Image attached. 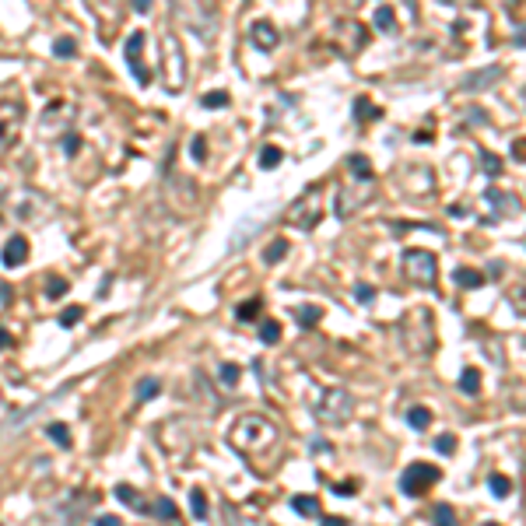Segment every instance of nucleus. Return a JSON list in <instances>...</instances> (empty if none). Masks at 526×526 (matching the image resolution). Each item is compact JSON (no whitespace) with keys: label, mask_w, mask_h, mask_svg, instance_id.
Wrapping results in <instances>:
<instances>
[{"label":"nucleus","mask_w":526,"mask_h":526,"mask_svg":"<svg viewBox=\"0 0 526 526\" xmlns=\"http://www.w3.org/2000/svg\"><path fill=\"white\" fill-rule=\"evenodd\" d=\"M453 281H456L460 288H481V285H484V274L474 271V267H456V271H453Z\"/></svg>","instance_id":"16"},{"label":"nucleus","mask_w":526,"mask_h":526,"mask_svg":"<svg viewBox=\"0 0 526 526\" xmlns=\"http://www.w3.org/2000/svg\"><path fill=\"white\" fill-rule=\"evenodd\" d=\"M95 526H123V523H120V516H99Z\"/></svg>","instance_id":"46"},{"label":"nucleus","mask_w":526,"mask_h":526,"mask_svg":"<svg viewBox=\"0 0 526 526\" xmlns=\"http://www.w3.org/2000/svg\"><path fill=\"white\" fill-rule=\"evenodd\" d=\"M460 390H463L467 397H477V390H481V372H477V369H463V372H460Z\"/></svg>","instance_id":"22"},{"label":"nucleus","mask_w":526,"mask_h":526,"mask_svg":"<svg viewBox=\"0 0 526 526\" xmlns=\"http://www.w3.org/2000/svg\"><path fill=\"white\" fill-rule=\"evenodd\" d=\"M334 495H358V484L348 481V484H334Z\"/></svg>","instance_id":"44"},{"label":"nucleus","mask_w":526,"mask_h":526,"mask_svg":"<svg viewBox=\"0 0 526 526\" xmlns=\"http://www.w3.org/2000/svg\"><path fill=\"white\" fill-rule=\"evenodd\" d=\"M320 218H323V207H320V193H316V190H306V193L288 207V221H292L295 228H302V232H313V228L320 225Z\"/></svg>","instance_id":"6"},{"label":"nucleus","mask_w":526,"mask_h":526,"mask_svg":"<svg viewBox=\"0 0 526 526\" xmlns=\"http://www.w3.org/2000/svg\"><path fill=\"white\" fill-rule=\"evenodd\" d=\"M407 425H411L414 432H425V428L432 425V411H428V407H421V404L407 407Z\"/></svg>","instance_id":"19"},{"label":"nucleus","mask_w":526,"mask_h":526,"mask_svg":"<svg viewBox=\"0 0 526 526\" xmlns=\"http://www.w3.org/2000/svg\"><path fill=\"white\" fill-rule=\"evenodd\" d=\"M432 526H456V512L449 505H435L432 509Z\"/></svg>","instance_id":"32"},{"label":"nucleus","mask_w":526,"mask_h":526,"mask_svg":"<svg viewBox=\"0 0 526 526\" xmlns=\"http://www.w3.org/2000/svg\"><path fill=\"white\" fill-rule=\"evenodd\" d=\"M309 449H313V453H330L334 446H330L327 439H313V442H309Z\"/></svg>","instance_id":"45"},{"label":"nucleus","mask_w":526,"mask_h":526,"mask_svg":"<svg viewBox=\"0 0 526 526\" xmlns=\"http://www.w3.org/2000/svg\"><path fill=\"white\" fill-rule=\"evenodd\" d=\"M158 390H162V383H158L155 376H151V379H141V383H137V400H141V404H144V400H155Z\"/></svg>","instance_id":"31"},{"label":"nucleus","mask_w":526,"mask_h":526,"mask_svg":"<svg viewBox=\"0 0 526 526\" xmlns=\"http://www.w3.org/2000/svg\"><path fill=\"white\" fill-rule=\"evenodd\" d=\"M249 39H253V46L263 50V53L278 50V43H281V36H278V29H274L271 22H253V25H249Z\"/></svg>","instance_id":"9"},{"label":"nucleus","mask_w":526,"mask_h":526,"mask_svg":"<svg viewBox=\"0 0 526 526\" xmlns=\"http://www.w3.org/2000/svg\"><path fill=\"white\" fill-rule=\"evenodd\" d=\"M355 414V397L348 390H327L320 400H316V418L330 428H344Z\"/></svg>","instance_id":"2"},{"label":"nucleus","mask_w":526,"mask_h":526,"mask_svg":"<svg viewBox=\"0 0 526 526\" xmlns=\"http://www.w3.org/2000/svg\"><path fill=\"white\" fill-rule=\"evenodd\" d=\"M116 498H120V502H127V505H130V509H137V512H151V509L137 498V491H134L130 484H116Z\"/></svg>","instance_id":"23"},{"label":"nucleus","mask_w":526,"mask_h":526,"mask_svg":"<svg viewBox=\"0 0 526 526\" xmlns=\"http://www.w3.org/2000/svg\"><path fill=\"white\" fill-rule=\"evenodd\" d=\"M162 71H165V85L169 92H179L186 81V64H183V46L172 32L162 36Z\"/></svg>","instance_id":"4"},{"label":"nucleus","mask_w":526,"mask_h":526,"mask_svg":"<svg viewBox=\"0 0 526 526\" xmlns=\"http://www.w3.org/2000/svg\"><path fill=\"white\" fill-rule=\"evenodd\" d=\"M435 453L453 456V453H456V435H439V439H435Z\"/></svg>","instance_id":"41"},{"label":"nucleus","mask_w":526,"mask_h":526,"mask_svg":"<svg viewBox=\"0 0 526 526\" xmlns=\"http://www.w3.org/2000/svg\"><path fill=\"white\" fill-rule=\"evenodd\" d=\"M151 512H155V516H162V519H169V523H179V509H176V502H172V498H158Z\"/></svg>","instance_id":"28"},{"label":"nucleus","mask_w":526,"mask_h":526,"mask_svg":"<svg viewBox=\"0 0 526 526\" xmlns=\"http://www.w3.org/2000/svg\"><path fill=\"white\" fill-rule=\"evenodd\" d=\"M488 488H491L495 498H509V491H512L509 477H502V474H491V477H488Z\"/></svg>","instance_id":"35"},{"label":"nucleus","mask_w":526,"mask_h":526,"mask_svg":"<svg viewBox=\"0 0 526 526\" xmlns=\"http://www.w3.org/2000/svg\"><path fill=\"white\" fill-rule=\"evenodd\" d=\"M0 260H4V267H22V263L29 260V239L25 235H11L4 242V253H0Z\"/></svg>","instance_id":"10"},{"label":"nucleus","mask_w":526,"mask_h":526,"mask_svg":"<svg viewBox=\"0 0 526 526\" xmlns=\"http://www.w3.org/2000/svg\"><path fill=\"white\" fill-rule=\"evenodd\" d=\"M404 278L414 288H432L439 278V256L428 249H407L404 253Z\"/></svg>","instance_id":"3"},{"label":"nucleus","mask_w":526,"mask_h":526,"mask_svg":"<svg viewBox=\"0 0 526 526\" xmlns=\"http://www.w3.org/2000/svg\"><path fill=\"white\" fill-rule=\"evenodd\" d=\"M225 526H253V523H246V519L239 516V509L225 505Z\"/></svg>","instance_id":"42"},{"label":"nucleus","mask_w":526,"mask_h":526,"mask_svg":"<svg viewBox=\"0 0 526 526\" xmlns=\"http://www.w3.org/2000/svg\"><path fill=\"white\" fill-rule=\"evenodd\" d=\"M67 288H71V285H67L64 278H50V281H46V299H53V302H57L60 295H67Z\"/></svg>","instance_id":"38"},{"label":"nucleus","mask_w":526,"mask_h":526,"mask_svg":"<svg viewBox=\"0 0 526 526\" xmlns=\"http://www.w3.org/2000/svg\"><path fill=\"white\" fill-rule=\"evenodd\" d=\"M218 379H221V386H239V379H242V369H239L235 362H225V365L218 369Z\"/></svg>","instance_id":"26"},{"label":"nucleus","mask_w":526,"mask_h":526,"mask_svg":"<svg viewBox=\"0 0 526 526\" xmlns=\"http://www.w3.org/2000/svg\"><path fill=\"white\" fill-rule=\"evenodd\" d=\"M379 116H383V113H379L369 99H355V120L365 123V120H379Z\"/></svg>","instance_id":"30"},{"label":"nucleus","mask_w":526,"mask_h":526,"mask_svg":"<svg viewBox=\"0 0 526 526\" xmlns=\"http://www.w3.org/2000/svg\"><path fill=\"white\" fill-rule=\"evenodd\" d=\"M502 78V67H488V71H474L470 78H463V92H481L488 85H495Z\"/></svg>","instance_id":"12"},{"label":"nucleus","mask_w":526,"mask_h":526,"mask_svg":"<svg viewBox=\"0 0 526 526\" xmlns=\"http://www.w3.org/2000/svg\"><path fill=\"white\" fill-rule=\"evenodd\" d=\"M274 442H278V425L263 414H242L228 432V446H235L242 456H256L271 449Z\"/></svg>","instance_id":"1"},{"label":"nucleus","mask_w":526,"mask_h":526,"mask_svg":"<svg viewBox=\"0 0 526 526\" xmlns=\"http://www.w3.org/2000/svg\"><path fill=\"white\" fill-rule=\"evenodd\" d=\"M439 477H442V470H439V467H432V463H411V467L400 474V495L418 498V495H425V491H428Z\"/></svg>","instance_id":"5"},{"label":"nucleus","mask_w":526,"mask_h":526,"mask_svg":"<svg viewBox=\"0 0 526 526\" xmlns=\"http://www.w3.org/2000/svg\"><path fill=\"white\" fill-rule=\"evenodd\" d=\"M53 53H57L60 60H67V57H74V53H78V43H74L71 36H60V39L53 43Z\"/></svg>","instance_id":"36"},{"label":"nucleus","mask_w":526,"mask_h":526,"mask_svg":"<svg viewBox=\"0 0 526 526\" xmlns=\"http://www.w3.org/2000/svg\"><path fill=\"white\" fill-rule=\"evenodd\" d=\"M141 50H144V32H130V36H127V46H123L127 67L134 71V78H137L141 85H151V71L141 64Z\"/></svg>","instance_id":"8"},{"label":"nucleus","mask_w":526,"mask_h":526,"mask_svg":"<svg viewBox=\"0 0 526 526\" xmlns=\"http://www.w3.org/2000/svg\"><path fill=\"white\" fill-rule=\"evenodd\" d=\"M292 509H295L302 519H320V509H323V505H320L316 495H295V498H292Z\"/></svg>","instance_id":"13"},{"label":"nucleus","mask_w":526,"mask_h":526,"mask_svg":"<svg viewBox=\"0 0 526 526\" xmlns=\"http://www.w3.org/2000/svg\"><path fill=\"white\" fill-rule=\"evenodd\" d=\"M190 512H193V519H207V495L200 488L190 491Z\"/></svg>","instance_id":"27"},{"label":"nucleus","mask_w":526,"mask_h":526,"mask_svg":"<svg viewBox=\"0 0 526 526\" xmlns=\"http://www.w3.org/2000/svg\"><path fill=\"white\" fill-rule=\"evenodd\" d=\"M22 134V106L18 102H0V151H8Z\"/></svg>","instance_id":"7"},{"label":"nucleus","mask_w":526,"mask_h":526,"mask_svg":"<svg viewBox=\"0 0 526 526\" xmlns=\"http://www.w3.org/2000/svg\"><path fill=\"white\" fill-rule=\"evenodd\" d=\"M260 341H263V344H278V341H281V323L263 320V323H260Z\"/></svg>","instance_id":"29"},{"label":"nucleus","mask_w":526,"mask_h":526,"mask_svg":"<svg viewBox=\"0 0 526 526\" xmlns=\"http://www.w3.org/2000/svg\"><path fill=\"white\" fill-rule=\"evenodd\" d=\"M288 249H292L288 239H274L267 249H263V263H271V267H274V263H281V260L288 256Z\"/></svg>","instance_id":"20"},{"label":"nucleus","mask_w":526,"mask_h":526,"mask_svg":"<svg viewBox=\"0 0 526 526\" xmlns=\"http://www.w3.org/2000/svg\"><path fill=\"white\" fill-rule=\"evenodd\" d=\"M60 151H64L67 158H74V155L81 151V137H78V134H64V137H60Z\"/></svg>","instance_id":"37"},{"label":"nucleus","mask_w":526,"mask_h":526,"mask_svg":"<svg viewBox=\"0 0 526 526\" xmlns=\"http://www.w3.org/2000/svg\"><path fill=\"white\" fill-rule=\"evenodd\" d=\"M320 526H348V519H341V516H327Z\"/></svg>","instance_id":"47"},{"label":"nucleus","mask_w":526,"mask_h":526,"mask_svg":"<svg viewBox=\"0 0 526 526\" xmlns=\"http://www.w3.org/2000/svg\"><path fill=\"white\" fill-rule=\"evenodd\" d=\"M484 200L498 211V218H512V214H519V197L516 193H502V190H488L484 193Z\"/></svg>","instance_id":"11"},{"label":"nucleus","mask_w":526,"mask_h":526,"mask_svg":"<svg viewBox=\"0 0 526 526\" xmlns=\"http://www.w3.org/2000/svg\"><path fill=\"white\" fill-rule=\"evenodd\" d=\"M134 11H137V15H148L151 4H148V0H134Z\"/></svg>","instance_id":"48"},{"label":"nucleus","mask_w":526,"mask_h":526,"mask_svg":"<svg viewBox=\"0 0 526 526\" xmlns=\"http://www.w3.org/2000/svg\"><path fill=\"white\" fill-rule=\"evenodd\" d=\"M200 102H204L207 109H221V106H228V92H207Z\"/></svg>","instance_id":"40"},{"label":"nucleus","mask_w":526,"mask_h":526,"mask_svg":"<svg viewBox=\"0 0 526 526\" xmlns=\"http://www.w3.org/2000/svg\"><path fill=\"white\" fill-rule=\"evenodd\" d=\"M46 435H50L57 446H64V449L71 446V428H67L64 421H50V425H46Z\"/></svg>","instance_id":"24"},{"label":"nucleus","mask_w":526,"mask_h":526,"mask_svg":"<svg viewBox=\"0 0 526 526\" xmlns=\"http://www.w3.org/2000/svg\"><path fill=\"white\" fill-rule=\"evenodd\" d=\"M81 316H85V309H81V306H67V309L60 313V327H78V323H81Z\"/></svg>","instance_id":"39"},{"label":"nucleus","mask_w":526,"mask_h":526,"mask_svg":"<svg viewBox=\"0 0 526 526\" xmlns=\"http://www.w3.org/2000/svg\"><path fill=\"white\" fill-rule=\"evenodd\" d=\"M260 309H263L260 299H246V302L235 306V320L239 323H253V320H260Z\"/></svg>","instance_id":"18"},{"label":"nucleus","mask_w":526,"mask_h":526,"mask_svg":"<svg viewBox=\"0 0 526 526\" xmlns=\"http://www.w3.org/2000/svg\"><path fill=\"white\" fill-rule=\"evenodd\" d=\"M484 526H498V523H484Z\"/></svg>","instance_id":"51"},{"label":"nucleus","mask_w":526,"mask_h":526,"mask_svg":"<svg viewBox=\"0 0 526 526\" xmlns=\"http://www.w3.org/2000/svg\"><path fill=\"white\" fill-rule=\"evenodd\" d=\"M372 25H376L379 32H393V29H397V15H393V8H390V4L376 8V15H372Z\"/></svg>","instance_id":"21"},{"label":"nucleus","mask_w":526,"mask_h":526,"mask_svg":"<svg viewBox=\"0 0 526 526\" xmlns=\"http://www.w3.org/2000/svg\"><path fill=\"white\" fill-rule=\"evenodd\" d=\"M358 207H362V197H358V193H351V190H341V193H337V218H351Z\"/></svg>","instance_id":"15"},{"label":"nucleus","mask_w":526,"mask_h":526,"mask_svg":"<svg viewBox=\"0 0 526 526\" xmlns=\"http://www.w3.org/2000/svg\"><path fill=\"white\" fill-rule=\"evenodd\" d=\"M320 320H323V309H320V306H299V309H295V323H299L302 330H313Z\"/></svg>","instance_id":"17"},{"label":"nucleus","mask_w":526,"mask_h":526,"mask_svg":"<svg viewBox=\"0 0 526 526\" xmlns=\"http://www.w3.org/2000/svg\"><path fill=\"white\" fill-rule=\"evenodd\" d=\"M281 148H274V144H267V148H260V169H278L281 165Z\"/></svg>","instance_id":"25"},{"label":"nucleus","mask_w":526,"mask_h":526,"mask_svg":"<svg viewBox=\"0 0 526 526\" xmlns=\"http://www.w3.org/2000/svg\"><path fill=\"white\" fill-rule=\"evenodd\" d=\"M4 348H11V334H8V330H0V351H4Z\"/></svg>","instance_id":"49"},{"label":"nucleus","mask_w":526,"mask_h":526,"mask_svg":"<svg viewBox=\"0 0 526 526\" xmlns=\"http://www.w3.org/2000/svg\"><path fill=\"white\" fill-rule=\"evenodd\" d=\"M449 214H453V218H463V214H467V207H463V204H453V207H449Z\"/></svg>","instance_id":"50"},{"label":"nucleus","mask_w":526,"mask_h":526,"mask_svg":"<svg viewBox=\"0 0 526 526\" xmlns=\"http://www.w3.org/2000/svg\"><path fill=\"white\" fill-rule=\"evenodd\" d=\"M355 299H358V302H372V299H376V288H372V285H355Z\"/></svg>","instance_id":"43"},{"label":"nucleus","mask_w":526,"mask_h":526,"mask_svg":"<svg viewBox=\"0 0 526 526\" xmlns=\"http://www.w3.org/2000/svg\"><path fill=\"white\" fill-rule=\"evenodd\" d=\"M481 169H484V176H502V158L498 155H491V151H481Z\"/></svg>","instance_id":"34"},{"label":"nucleus","mask_w":526,"mask_h":526,"mask_svg":"<svg viewBox=\"0 0 526 526\" xmlns=\"http://www.w3.org/2000/svg\"><path fill=\"white\" fill-rule=\"evenodd\" d=\"M190 158H193L197 165L207 162V137H204V134H197V137L190 141Z\"/></svg>","instance_id":"33"},{"label":"nucleus","mask_w":526,"mask_h":526,"mask_svg":"<svg viewBox=\"0 0 526 526\" xmlns=\"http://www.w3.org/2000/svg\"><path fill=\"white\" fill-rule=\"evenodd\" d=\"M348 169H351L355 179H362V183L376 179V169H372V162H369L365 155H348Z\"/></svg>","instance_id":"14"}]
</instances>
